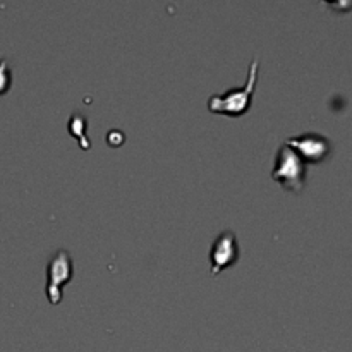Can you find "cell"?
Wrapping results in <instances>:
<instances>
[{
  "label": "cell",
  "mask_w": 352,
  "mask_h": 352,
  "mask_svg": "<svg viewBox=\"0 0 352 352\" xmlns=\"http://www.w3.org/2000/svg\"><path fill=\"white\" fill-rule=\"evenodd\" d=\"M258 72H260V62L254 58L250 65L248 79L239 88H232L220 95H212L208 98V110L212 113H220L227 117H241L248 113L253 103V95L256 91Z\"/></svg>",
  "instance_id": "cell-1"
},
{
  "label": "cell",
  "mask_w": 352,
  "mask_h": 352,
  "mask_svg": "<svg viewBox=\"0 0 352 352\" xmlns=\"http://www.w3.org/2000/svg\"><path fill=\"white\" fill-rule=\"evenodd\" d=\"M272 179L291 192H301L306 184L305 160L285 143L277 151Z\"/></svg>",
  "instance_id": "cell-2"
},
{
  "label": "cell",
  "mask_w": 352,
  "mask_h": 352,
  "mask_svg": "<svg viewBox=\"0 0 352 352\" xmlns=\"http://www.w3.org/2000/svg\"><path fill=\"white\" fill-rule=\"evenodd\" d=\"M74 263L69 251L58 250L50 258L47 267V298L50 305H60L64 296V285L72 280Z\"/></svg>",
  "instance_id": "cell-3"
},
{
  "label": "cell",
  "mask_w": 352,
  "mask_h": 352,
  "mask_svg": "<svg viewBox=\"0 0 352 352\" xmlns=\"http://www.w3.org/2000/svg\"><path fill=\"white\" fill-rule=\"evenodd\" d=\"M241 256L239 244L234 230H223L213 241L212 250H210V274L213 277L220 272L227 270L229 267H234Z\"/></svg>",
  "instance_id": "cell-4"
},
{
  "label": "cell",
  "mask_w": 352,
  "mask_h": 352,
  "mask_svg": "<svg viewBox=\"0 0 352 352\" xmlns=\"http://www.w3.org/2000/svg\"><path fill=\"white\" fill-rule=\"evenodd\" d=\"M285 144L291 146L305 160V164H320L332 151V143L329 141V138L318 133H305L299 134V136H292L285 140Z\"/></svg>",
  "instance_id": "cell-5"
},
{
  "label": "cell",
  "mask_w": 352,
  "mask_h": 352,
  "mask_svg": "<svg viewBox=\"0 0 352 352\" xmlns=\"http://www.w3.org/2000/svg\"><path fill=\"white\" fill-rule=\"evenodd\" d=\"M69 133L78 140L79 146L82 150H88L89 148V140L86 138V119L81 116V113H74L69 120Z\"/></svg>",
  "instance_id": "cell-6"
},
{
  "label": "cell",
  "mask_w": 352,
  "mask_h": 352,
  "mask_svg": "<svg viewBox=\"0 0 352 352\" xmlns=\"http://www.w3.org/2000/svg\"><path fill=\"white\" fill-rule=\"evenodd\" d=\"M12 88V71L9 67V60L6 57L0 58V96L6 95Z\"/></svg>",
  "instance_id": "cell-7"
}]
</instances>
